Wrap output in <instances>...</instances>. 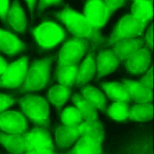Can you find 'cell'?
Instances as JSON below:
<instances>
[{
	"instance_id": "cell-13",
	"label": "cell",
	"mask_w": 154,
	"mask_h": 154,
	"mask_svg": "<svg viewBox=\"0 0 154 154\" xmlns=\"http://www.w3.org/2000/svg\"><path fill=\"white\" fill-rule=\"evenodd\" d=\"M25 49V44L9 29L0 28V51L14 56Z\"/></svg>"
},
{
	"instance_id": "cell-29",
	"label": "cell",
	"mask_w": 154,
	"mask_h": 154,
	"mask_svg": "<svg viewBox=\"0 0 154 154\" xmlns=\"http://www.w3.org/2000/svg\"><path fill=\"white\" fill-rule=\"evenodd\" d=\"M128 103L113 102L106 109L107 115L112 120L123 122L128 119Z\"/></svg>"
},
{
	"instance_id": "cell-33",
	"label": "cell",
	"mask_w": 154,
	"mask_h": 154,
	"mask_svg": "<svg viewBox=\"0 0 154 154\" xmlns=\"http://www.w3.org/2000/svg\"><path fill=\"white\" fill-rule=\"evenodd\" d=\"M153 66H152L146 72V75H144L141 79L139 81L140 82L144 84V85L149 87L152 90H153Z\"/></svg>"
},
{
	"instance_id": "cell-26",
	"label": "cell",
	"mask_w": 154,
	"mask_h": 154,
	"mask_svg": "<svg viewBox=\"0 0 154 154\" xmlns=\"http://www.w3.org/2000/svg\"><path fill=\"white\" fill-rule=\"evenodd\" d=\"M71 91L70 86L61 84L54 85L48 92V100L57 108H60L70 97Z\"/></svg>"
},
{
	"instance_id": "cell-25",
	"label": "cell",
	"mask_w": 154,
	"mask_h": 154,
	"mask_svg": "<svg viewBox=\"0 0 154 154\" xmlns=\"http://www.w3.org/2000/svg\"><path fill=\"white\" fill-rule=\"evenodd\" d=\"M153 106L151 103H135L129 107L128 119L132 121L144 122L153 118Z\"/></svg>"
},
{
	"instance_id": "cell-2",
	"label": "cell",
	"mask_w": 154,
	"mask_h": 154,
	"mask_svg": "<svg viewBox=\"0 0 154 154\" xmlns=\"http://www.w3.org/2000/svg\"><path fill=\"white\" fill-rule=\"evenodd\" d=\"M22 112L35 126L46 129L49 125V106L43 97L27 94L17 100Z\"/></svg>"
},
{
	"instance_id": "cell-27",
	"label": "cell",
	"mask_w": 154,
	"mask_h": 154,
	"mask_svg": "<svg viewBox=\"0 0 154 154\" xmlns=\"http://www.w3.org/2000/svg\"><path fill=\"white\" fill-rule=\"evenodd\" d=\"M78 67V63L57 67L55 77L58 84L70 87L73 85Z\"/></svg>"
},
{
	"instance_id": "cell-11",
	"label": "cell",
	"mask_w": 154,
	"mask_h": 154,
	"mask_svg": "<svg viewBox=\"0 0 154 154\" xmlns=\"http://www.w3.org/2000/svg\"><path fill=\"white\" fill-rule=\"evenodd\" d=\"M151 54L148 49L141 48L130 55L125 61L126 67L130 73L137 75L143 73L148 69Z\"/></svg>"
},
{
	"instance_id": "cell-20",
	"label": "cell",
	"mask_w": 154,
	"mask_h": 154,
	"mask_svg": "<svg viewBox=\"0 0 154 154\" xmlns=\"http://www.w3.org/2000/svg\"><path fill=\"white\" fill-rule=\"evenodd\" d=\"M0 144L13 154H24L27 152L23 134H9L0 131Z\"/></svg>"
},
{
	"instance_id": "cell-4",
	"label": "cell",
	"mask_w": 154,
	"mask_h": 154,
	"mask_svg": "<svg viewBox=\"0 0 154 154\" xmlns=\"http://www.w3.org/2000/svg\"><path fill=\"white\" fill-rule=\"evenodd\" d=\"M52 60V57L36 60L28 66L27 73L19 91L20 93H29L45 87L50 82Z\"/></svg>"
},
{
	"instance_id": "cell-15",
	"label": "cell",
	"mask_w": 154,
	"mask_h": 154,
	"mask_svg": "<svg viewBox=\"0 0 154 154\" xmlns=\"http://www.w3.org/2000/svg\"><path fill=\"white\" fill-rule=\"evenodd\" d=\"M5 23L17 32H25L26 28V18L18 1L15 0L10 5Z\"/></svg>"
},
{
	"instance_id": "cell-38",
	"label": "cell",
	"mask_w": 154,
	"mask_h": 154,
	"mask_svg": "<svg viewBox=\"0 0 154 154\" xmlns=\"http://www.w3.org/2000/svg\"><path fill=\"white\" fill-rule=\"evenodd\" d=\"M24 154H58L55 151H28Z\"/></svg>"
},
{
	"instance_id": "cell-40",
	"label": "cell",
	"mask_w": 154,
	"mask_h": 154,
	"mask_svg": "<svg viewBox=\"0 0 154 154\" xmlns=\"http://www.w3.org/2000/svg\"><path fill=\"white\" fill-rule=\"evenodd\" d=\"M131 1H134V0H131Z\"/></svg>"
},
{
	"instance_id": "cell-3",
	"label": "cell",
	"mask_w": 154,
	"mask_h": 154,
	"mask_svg": "<svg viewBox=\"0 0 154 154\" xmlns=\"http://www.w3.org/2000/svg\"><path fill=\"white\" fill-rule=\"evenodd\" d=\"M30 31L42 51L52 49L67 38L66 30L58 23L48 19L32 28Z\"/></svg>"
},
{
	"instance_id": "cell-37",
	"label": "cell",
	"mask_w": 154,
	"mask_h": 154,
	"mask_svg": "<svg viewBox=\"0 0 154 154\" xmlns=\"http://www.w3.org/2000/svg\"><path fill=\"white\" fill-rule=\"evenodd\" d=\"M8 64V63L0 55V75L3 73Z\"/></svg>"
},
{
	"instance_id": "cell-22",
	"label": "cell",
	"mask_w": 154,
	"mask_h": 154,
	"mask_svg": "<svg viewBox=\"0 0 154 154\" xmlns=\"http://www.w3.org/2000/svg\"><path fill=\"white\" fill-rule=\"evenodd\" d=\"M81 96L96 109L106 111V100L105 95L97 88L84 84L82 85Z\"/></svg>"
},
{
	"instance_id": "cell-8",
	"label": "cell",
	"mask_w": 154,
	"mask_h": 154,
	"mask_svg": "<svg viewBox=\"0 0 154 154\" xmlns=\"http://www.w3.org/2000/svg\"><path fill=\"white\" fill-rule=\"evenodd\" d=\"M82 14L91 26L99 30L112 14L100 0H87Z\"/></svg>"
},
{
	"instance_id": "cell-16",
	"label": "cell",
	"mask_w": 154,
	"mask_h": 154,
	"mask_svg": "<svg viewBox=\"0 0 154 154\" xmlns=\"http://www.w3.org/2000/svg\"><path fill=\"white\" fill-rule=\"evenodd\" d=\"M96 71V56L93 50L88 52L85 58L79 66L73 85L82 86L87 84L93 77Z\"/></svg>"
},
{
	"instance_id": "cell-19",
	"label": "cell",
	"mask_w": 154,
	"mask_h": 154,
	"mask_svg": "<svg viewBox=\"0 0 154 154\" xmlns=\"http://www.w3.org/2000/svg\"><path fill=\"white\" fill-rule=\"evenodd\" d=\"M67 154H103L102 143L86 136L80 135Z\"/></svg>"
},
{
	"instance_id": "cell-36",
	"label": "cell",
	"mask_w": 154,
	"mask_h": 154,
	"mask_svg": "<svg viewBox=\"0 0 154 154\" xmlns=\"http://www.w3.org/2000/svg\"><path fill=\"white\" fill-rule=\"evenodd\" d=\"M61 3V0H39L38 8L42 11L45 8L51 5H57Z\"/></svg>"
},
{
	"instance_id": "cell-31",
	"label": "cell",
	"mask_w": 154,
	"mask_h": 154,
	"mask_svg": "<svg viewBox=\"0 0 154 154\" xmlns=\"http://www.w3.org/2000/svg\"><path fill=\"white\" fill-rule=\"evenodd\" d=\"M17 102L11 94L0 93V112L7 110Z\"/></svg>"
},
{
	"instance_id": "cell-9",
	"label": "cell",
	"mask_w": 154,
	"mask_h": 154,
	"mask_svg": "<svg viewBox=\"0 0 154 154\" xmlns=\"http://www.w3.org/2000/svg\"><path fill=\"white\" fill-rule=\"evenodd\" d=\"M28 151H55V146L49 131L35 126L23 134Z\"/></svg>"
},
{
	"instance_id": "cell-24",
	"label": "cell",
	"mask_w": 154,
	"mask_h": 154,
	"mask_svg": "<svg viewBox=\"0 0 154 154\" xmlns=\"http://www.w3.org/2000/svg\"><path fill=\"white\" fill-rule=\"evenodd\" d=\"M78 131L80 135L88 137L101 143L103 140L102 125L97 120H82L78 125Z\"/></svg>"
},
{
	"instance_id": "cell-5",
	"label": "cell",
	"mask_w": 154,
	"mask_h": 154,
	"mask_svg": "<svg viewBox=\"0 0 154 154\" xmlns=\"http://www.w3.org/2000/svg\"><path fill=\"white\" fill-rule=\"evenodd\" d=\"M147 24L131 14L123 16L115 26L109 38L105 40V46H112L120 40L141 36Z\"/></svg>"
},
{
	"instance_id": "cell-34",
	"label": "cell",
	"mask_w": 154,
	"mask_h": 154,
	"mask_svg": "<svg viewBox=\"0 0 154 154\" xmlns=\"http://www.w3.org/2000/svg\"><path fill=\"white\" fill-rule=\"evenodd\" d=\"M153 24H152L147 29L144 39V48L153 50Z\"/></svg>"
},
{
	"instance_id": "cell-21",
	"label": "cell",
	"mask_w": 154,
	"mask_h": 154,
	"mask_svg": "<svg viewBox=\"0 0 154 154\" xmlns=\"http://www.w3.org/2000/svg\"><path fill=\"white\" fill-rule=\"evenodd\" d=\"M101 87L108 97L113 102L126 103L131 102V97L122 83L103 82L101 84Z\"/></svg>"
},
{
	"instance_id": "cell-39",
	"label": "cell",
	"mask_w": 154,
	"mask_h": 154,
	"mask_svg": "<svg viewBox=\"0 0 154 154\" xmlns=\"http://www.w3.org/2000/svg\"><path fill=\"white\" fill-rule=\"evenodd\" d=\"M25 1H26V4H27V5L29 10V11L31 13H32L37 0H25Z\"/></svg>"
},
{
	"instance_id": "cell-32",
	"label": "cell",
	"mask_w": 154,
	"mask_h": 154,
	"mask_svg": "<svg viewBox=\"0 0 154 154\" xmlns=\"http://www.w3.org/2000/svg\"><path fill=\"white\" fill-rule=\"evenodd\" d=\"M112 14L116 10L123 6L126 0H100Z\"/></svg>"
},
{
	"instance_id": "cell-14",
	"label": "cell",
	"mask_w": 154,
	"mask_h": 154,
	"mask_svg": "<svg viewBox=\"0 0 154 154\" xmlns=\"http://www.w3.org/2000/svg\"><path fill=\"white\" fill-rule=\"evenodd\" d=\"M120 60L112 49L101 50L96 57L97 78L108 75L117 67Z\"/></svg>"
},
{
	"instance_id": "cell-1",
	"label": "cell",
	"mask_w": 154,
	"mask_h": 154,
	"mask_svg": "<svg viewBox=\"0 0 154 154\" xmlns=\"http://www.w3.org/2000/svg\"><path fill=\"white\" fill-rule=\"evenodd\" d=\"M55 15L66 26L72 36L88 40L93 51L105 42L106 40L101 35L99 29L91 26L82 13L67 5L61 11L55 13Z\"/></svg>"
},
{
	"instance_id": "cell-28",
	"label": "cell",
	"mask_w": 154,
	"mask_h": 154,
	"mask_svg": "<svg viewBox=\"0 0 154 154\" xmlns=\"http://www.w3.org/2000/svg\"><path fill=\"white\" fill-rule=\"evenodd\" d=\"M72 102L78 109L82 120H97L96 109L91 105L81 95L75 94L72 96Z\"/></svg>"
},
{
	"instance_id": "cell-23",
	"label": "cell",
	"mask_w": 154,
	"mask_h": 154,
	"mask_svg": "<svg viewBox=\"0 0 154 154\" xmlns=\"http://www.w3.org/2000/svg\"><path fill=\"white\" fill-rule=\"evenodd\" d=\"M135 18L149 23L153 19V0H134L130 13Z\"/></svg>"
},
{
	"instance_id": "cell-12",
	"label": "cell",
	"mask_w": 154,
	"mask_h": 154,
	"mask_svg": "<svg viewBox=\"0 0 154 154\" xmlns=\"http://www.w3.org/2000/svg\"><path fill=\"white\" fill-rule=\"evenodd\" d=\"M122 84L128 91L131 100L135 103H151L153 100V90L139 81L123 79Z\"/></svg>"
},
{
	"instance_id": "cell-6",
	"label": "cell",
	"mask_w": 154,
	"mask_h": 154,
	"mask_svg": "<svg viewBox=\"0 0 154 154\" xmlns=\"http://www.w3.org/2000/svg\"><path fill=\"white\" fill-rule=\"evenodd\" d=\"M58 54L57 67L78 63L85 53L92 50L88 40L72 36L66 38Z\"/></svg>"
},
{
	"instance_id": "cell-10",
	"label": "cell",
	"mask_w": 154,
	"mask_h": 154,
	"mask_svg": "<svg viewBox=\"0 0 154 154\" xmlns=\"http://www.w3.org/2000/svg\"><path fill=\"white\" fill-rule=\"evenodd\" d=\"M27 131V118L22 111L7 109L0 112V131L9 134H23Z\"/></svg>"
},
{
	"instance_id": "cell-7",
	"label": "cell",
	"mask_w": 154,
	"mask_h": 154,
	"mask_svg": "<svg viewBox=\"0 0 154 154\" xmlns=\"http://www.w3.org/2000/svg\"><path fill=\"white\" fill-rule=\"evenodd\" d=\"M28 66V58L26 56L8 63L0 75V88L19 90L25 79Z\"/></svg>"
},
{
	"instance_id": "cell-41",
	"label": "cell",
	"mask_w": 154,
	"mask_h": 154,
	"mask_svg": "<svg viewBox=\"0 0 154 154\" xmlns=\"http://www.w3.org/2000/svg\"><path fill=\"white\" fill-rule=\"evenodd\" d=\"M10 154H13V153H10Z\"/></svg>"
},
{
	"instance_id": "cell-35",
	"label": "cell",
	"mask_w": 154,
	"mask_h": 154,
	"mask_svg": "<svg viewBox=\"0 0 154 154\" xmlns=\"http://www.w3.org/2000/svg\"><path fill=\"white\" fill-rule=\"evenodd\" d=\"M10 5L9 0H0V19L4 22H5Z\"/></svg>"
},
{
	"instance_id": "cell-17",
	"label": "cell",
	"mask_w": 154,
	"mask_h": 154,
	"mask_svg": "<svg viewBox=\"0 0 154 154\" xmlns=\"http://www.w3.org/2000/svg\"><path fill=\"white\" fill-rule=\"evenodd\" d=\"M144 45V38H129L118 41L112 45V51L121 61Z\"/></svg>"
},
{
	"instance_id": "cell-30",
	"label": "cell",
	"mask_w": 154,
	"mask_h": 154,
	"mask_svg": "<svg viewBox=\"0 0 154 154\" xmlns=\"http://www.w3.org/2000/svg\"><path fill=\"white\" fill-rule=\"evenodd\" d=\"M62 125H78L82 121V117L78 109L74 106H67L60 113Z\"/></svg>"
},
{
	"instance_id": "cell-18",
	"label": "cell",
	"mask_w": 154,
	"mask_h": 154,
	"mask_svg": "<svg viewBox=\"0 0 154 154\" xmlns=\"http://www.w3.org/2000/svg\"><path fill=\"white\" fill-rule=\"evenodd\" d=\"M55 141L60 149H66L75 143L80 137L78 125H64L58 126L55 132Z\"/></svg>"
}]
</instances>
